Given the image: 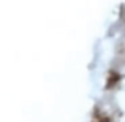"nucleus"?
<instances>
[{
    "mask_svg": "<svg viewBox=\"0 0 125 122\" xmlns=\"http://www.w3.org/2000/svg\"><path fill=\"white\" fill-rule=\"evenodd\" d=\"M120 79H122V76H120L117 71L111 70V71H109V78H108V82H106V89H108V90L114 89V87L117 86V82H119Z\"/></svg>",
    "mask_w": 125,
    "mask_h": 122,
    "instance_id": "nucleus-1",
    "label": "nucleus"
}]
</instances>
